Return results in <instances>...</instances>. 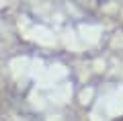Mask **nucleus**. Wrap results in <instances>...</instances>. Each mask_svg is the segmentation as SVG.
Returning a JSON list of instances; mask_svg holds the SVG:
<instances>
[{
	"label": "nucleus",
	"instance_id": "nucleus-1",
	"mask_svg": "<svg viewBox=\"0 0 123 121\" xmlns=\"http://www.w3.org/2000/svg\"><path fill=\"white\" fill-rule=\"evenodd\" d=\"M115 121H123V117H119V119H115Z\"/></svg>",
	"mask_w": 123,
	"mask_h": 121
}]
</instances>
